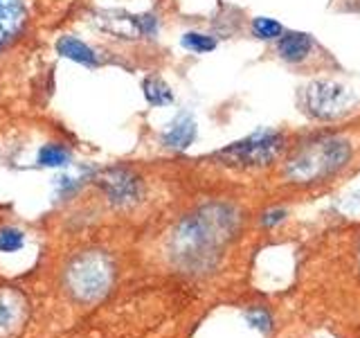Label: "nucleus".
<instances>
[{
	"label": "nucleus",
	"mask_w": 360,
	"mask_h": 338,
	"mask_svg": "<svg viewBox=\"0 0 360 338\" xmlns=\"http://www.w3.org/2000/svg\"><path fill=\"white\" fill-rule=\"evenodd\" d=\"M239 217L230 206H205L189 214L178 223L172 237V257L174 262L189 270H205L210 268L221 248L230 242L236 230Z\"/></svg>",
	"instance_id": "obj_1"
},
{
	"label": "nucleus",
	"mask_w": 360,
	"mask_h": 338,
	"mask_svg": "<svg viewBox=\"0 0 360 338\" xmlns=\"http://www.w3.org/2000/svg\"><path fill=\"white\" fill-rule=\"evenodd\" d=\"M352 158V146L338 135H318L297 146L286 163V178L292 183H318L333 176Z\"/></svg>",
	"instance_id": "obj_2"
},
{
	"label": "nucleus",
	"mask_w": 360,
	"mask_h": 338,
	"mask_svg": "<svg viewBox=\"0 0 360 338\" xmlns=\"http://www.w3.org/2000/svg\"><path fill=\"white\" fill-rule=\"evenodd\" d=\"M115 268L112 262L99 251H88L75 257L65 270V287L70 296L84 304L97 302L112 287Z\"/></svg>",
	"instance_id": "obj_3"
},
{
	"label": "nucleus",
	"mask_w": 360,
	"mask_h": 338,
	"mask_svg": "<svg viewBox=\"0 0 360 338\" xmlns=\"http://www.w3.org/2000/svg\"><path fill=\"white\" fill-rule=\"evenodd\" d=\"M281 151H284V135L275 129H259L248 138L221 149L217 158L232 167L255 169L270 165Z\"/></svg>",
	"instance_id": "obj_4"
},
{
	"label": "nucleus",
	"mask_w": 360,
	"mask_h": 338,
	"mask_svg": "<svg viewBox=\"0 0 360 338\" xmlns=\"http://www.w3.org/2000/svg\"><path fill=\"white\" fill-rule=\"evenodd\" d=\"M297 104L313 120H338L354 108V95L340 84L318 79L300 90Z\"/></svg>",
	"instance_id": "obj_5"
},
{
	"label": "nucleus",
	"mask_w": 360,
	"mask_h": 338,
	"mask_svg": "<svg viewBox=\"0 0 360 338\" xmlns=\"http://www.w3.org/2000/svg\"><path fill=\"white\" fill-rule=\"evenodd\" d=\"M97 185L104 189L106 199L112 206H135L142 199V180L138 174L124 167H110L95 176Z\"/></svg>",
	"instance_id": "obj_6"
},
{
	"label": "nucleus",
	"mask_w": 360,
	"mask_h": 338,
	"mask_svg": "<svg viewBox=\"0 0 360 338\" xmlns=\"http://www.w3.org/2000/svg\"><path fill=\"white\" fill-rule=\"evenodd\" d=\"M27 320V300L14 289H0V338H16Z\"/></svg>",
	"instance_id": "obj_7"
},
{
	"label": "nucleus",
	"mask_w": 360,
	"mask_h": 338,
	"mask_svg": "<svg viewBox=\"0 0 360 338\" xmlns=\"http://www.w3.org/2000/svg\"><path fill=\"white\" fill-rule=\"evenodd\" d=\"M313 50V39L307 32H286L277 39V52L286 63H302Z\"/></svg>",
	"instance_id": "obj_8"
},
{
	"label": "nucleus",
	"mask_w": 360,
	"mask_h": 338,
	"mask_svg": "<svg viewBox=\"0 0 360 338\" xmlns=\"http://www.w3.org/2000/svg\"><path fill=\"white\" fill-rule=\"evenodd\" d=\"M25 16L27 11L22 0H0V48L20 32Z\"/></svg>",
	"instance_id": "obj_9"
},
{
	"label": "nucleus",
	"mask_w": 360,
	"mask_h": 338,
	"mask_svg": "<svg viewBox=\"0 0 360 338\" xmlns=\"http://www.w3.org/2000/svg\"><path fill=\"white\" fill-rule=\"evenodd\" d=\"M196 140V122L191 115L187 113H180V115L172 122V127H169L162 135V142L169 149H178L183 151L187 146Z\"/></svg>",
	"instance_id": "obj_10"
},
{
	"label": "nucleus",
	"mask_w": 360,
	"mask_h": 338,
	"mask_svg": "<svg viewBox=\"0 0 360 338\" xmlns=\"http://www.w3.org/2000/svg\"><path fill=\"white\" fill-rule=\"evenodd\" d=\"M56 52H59L61 56H65V59H70L75 63H82V65L93 68L99 63L97 54L77 37H61L59 41H56Z\"/></svg>",
	"instance_id": "obj_11"
},
{
	"label": "nucleus",
	"mask_w": 360,
	"mask_h": 338,
	"mask_svg": "<svg viewBox=\"0 0 360 338\" xmlns=\"http://www.w3.org/2000/svg\"><path fill=\"white\" fill-rule=\"evenodd\" d=\"M142 90H144V97L149 101L151 106H167L174 101V93L169 84L160 77H146L142 82Z\"/></svg>",
	"instance_id": "obj_12"
},
{
	"label": "nucleus",
	"mask_w": 360,
	"mask_h": 338,
	"mask_svg": "<svg viewBox=\"0 0 360 338\" xmlns=\"http://www.w3.org/2000/svg\"><path fill=\"white\" fill-rule=\"evenodd\" d=\"M70 163V154L63 144H56V142H50V144H43L41 151H39V165L43 167H65Z\"/></svg>",
	"instance_id": "obj_13"
},
{
	"label": "nucleus",
	"mask_w": 360,
	"mask_h": 338,
	"mask_svg": "<svg viewBox=\"0 0 360 338\" xmlns=\"http://www.w3.org/2000/svg\"><path fill=\"white\" fill-rule=\"evenodd\" d=\"M180 43H183L185 50L196 52V54H205L217 48V39L210 37V34H200V32H187Z\"/></svg>",
	"instance_id": "obj_14"
},
{
	"label": "nucleus",
	"mask_w": 360,
	"mask_h": 338,
	"mask_svg": "<svg viewBox=\"0 0 360 338\" xmlns=\"http://www.w3.org/2000/svg\"><path fill=\"white\" fill-rule=\"evenodd\" d=\"M252 34L257 39L273 41V39H279L281 34H284V27H281V23H277L275 18L259 16L252 20Z\"/></svg>",
	"instance_id": "obj_15"
},
{
	"label": "nucleus",
	"mask_w": 360,
	"mask_h": 338,
	"mask_svg": "<svg viewBox=\"0 0 360 338\" xmlns=\"http://www.w3.org/2000/svg\"><path fill=\"white\" fill-rule=\"evenodd\" d=\"M25 244V234L16 228H3L0 230V251L3 253H16Z\"/></svg>",
	"instance_id": "obj_16"
},
{
	"label": "nucleus",
	"mask_w": 360,
	"mask_h": 338,
	"mask_svg": "<svg viewBox=\"0 0 360 338\" xmlns=\"http://www.w3.org/2000/svg\"><path fill=\"white\" fill-rule=\"evenodd\" d=\"M88 176H79V178H72V176H61L59 178V192H61V196H70L75 194V192L82 187V183L86 180Z\"/></svg>",
	"instance_id": "obj_17"
},
{
	"label": "nucleus",
	"mask_w": 360,
	"mask_h": 338,
	"mask_svg": "<svg viewBox=\"0 0 360 338\" xmlns=\"http://www.w3.org/2000/svg\"><path fill=\"white\" fill-rule=\"evenodd\" d=\"M248 320H250L252 327H257L259 332H270V315L264 309H255V311H248Z\"/></svg>",
	"instance_id": "obj_18"
},
{
	"label": "nucleus",
	"mask_w": 360,
	"mask_h": 338,
	"mask_svg": "<svg viewBox=\"0 0 360 338\" xmlns=\"http://www.w3.org/2000/svg\"><path fill=\"white\" fill-rule=\"evenodd\" d=\"M281 219H284V210H273V212L264 214V217H262V223L266 225V228H270V225L279 223Z\"/></svg>",
	"instance_id": "obj_19"
}]
</instances>
